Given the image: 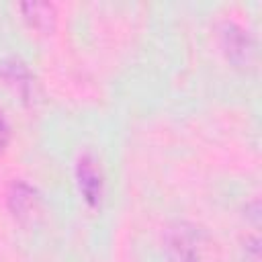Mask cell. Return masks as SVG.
Wrapping results in <instances>:
<instances>
[{"mask_svg":"<svg viewBox=\"0 0 262 262\" xmlns=\"http://www.w3.org/2000/svg\"><path fill=\"white\" fill-rule=\"evenodd\" d=\"M211 246L207 233L188 221H176L166 231V248L174 262H209Z\"/></svg>","mask_w":262,"mask_h":262,"instance_id":"6da1fadb","label":"cell"},{"mask_svg":"<svg viewBox=\"0 0 262 262\" xmlns=\"http://www.w3.org/2000/svg\"><path fill=\"white\" fill-rule=\"evenodd\" d=\"M23 16L27 18V23L39 31H49L53 29L55 23V8L49 2H23L20 4Z\"/></svg>","mask_w":262,"mask_h":262,"instance_id":"8992f818","label":"cell"},{"mask_svg":"<svg viewBox=\"0 0 262 262\" xmlns=\"http://www.w3.org/2000/svg\"><path fill=\"white\" fill-rule=\"evenodd\" d=\"M8 139H10V125H8L6 117H4V111L0 108V154L8 145Z\"/></svg>","mask_w":262,"mask_h":262,"instance_id":"52a82bcc","label":"cell"},{"mask_svg":"<svg viewBox=\"0 0 262 262\" xmlns=\"http://www.w3.org/2000/svg\"><path fill=\"white\" fill-rule=\"evenodd\" d=\"M0 76L6 80L8 86L14 88L23 96V100H33L35 96V76L27 68V63L18 57H6L0 63Z\"/></svg>","mask_w":262,"mask_h":262,"instance_id":"5b68a950","label":"cell"},{"mask_svg":"<svg viewBox=\"0 0 262 262\" xmlns=\"http://www.w3.org/2000/svg\"><path fill=\"white\" fill-rule=\"evenodd\" d=\"M76 182L86 205L92 209L100 207V201L104 194V178H102L98 160L90 151L80 154L76 160Z\"/></svg>","mask_w":262,"mask_h":262,"instance_id":"3957f363","label":"cell"},{"mask_svg":"<svg viewBox=\"0 0 262 262\" xmlns=\"http://www.w3.org/2000/svg\"><path fill=\"white\" fill-rule=\"evenodd\" d=\"M39 201L41 199H39L37 188H33L25 180H12L6 190V205L10 213L20 221H27L37 213Z\"/></svg>","mask_w":262,"mask_h":262,"instance_id":"277c9868","label":"cell"},{"mask_svg":"<svg viewBox=\"0 0 262 262\" xmlns=\"http://www.w3.org/2000/svg\"><path fill=\"white\" fill-rule=\"evenodd\" d=\"M219 41H221V49H223L225 57L231 63H235L237 68H246L254 61L256 43H254L250 31H246L242 25H237L233 20H225L219 29Z\"/></svg>","mask_w":262,"mask_h":262,"instance_id":"7a4b0ae2","label":"cell"}]
</instances>
